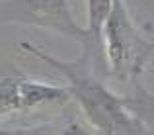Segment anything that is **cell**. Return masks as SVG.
<instances>
[{
    "label": "cell",
    "instance_id": "obj_4",
    "mask_svg": "<svg viewBox=\"0 0 154 135\" xmlns=\"http://www.w3.org/2000/svg\"><path fill=\"white\" fill-rule=\"evenodd\" d=\"M0 24L49 30L80 43V47L86 41V30L72 16L68 0H2Z\"/></svg>",
    "mask_w": 154,
    "mask_h": 135
},
{
    "label": "cell",
    "instance_id": "obj_5",
    "mask_svg": "<svg viewBox=\"0 0 154 135\" xmlns=\"http://www.w3.org/2000/svg\"><path fill=\"white\" fill-rule=\"evenodd\" d=\"M111 10V0H86V41L82 45V53L90 57L96 72L105 76V59L102 43V27Z\"/></svg>",
    "mask_w": 154,
    "mask_h": 135
},
{
    "label": "cell",
    "instance_id": "obj_3",
    "mask_svg": "<svg viewBox=\"0 0 154 135\" xmlns=\"http://www.w3.org/2000/svg\"><path fill=\"white\" fill-rule=\"evenodd\" d=\"M72 100L66 86L43 82L20 69H0V120L60 112Z\"/></svg>",
    "mask_w": 154,
    "mask_h": 135
},
{
    "label": "cell",
    "instance_id": "obj_7",
    "mask_svg": "<svg viewBox=\"0 0 154 135\" xmlns=\"http://www.w3.org/2000/svg\"><path fill=\"white\" fill-rule=\"evenodd\" d=\"M55 131H57V127H53L51 124L0 127V135H55Z\"/></svg>",
    "mask_w": 154,
    "mask_h": 135
},
{
    "label": "cell",
    "instance_id": "obj_1",
    "mask_svg": "<svg viewBox=\"0 0 154 135\" xmlns=\"http://www.w3.org/2000/svg\"><path fill=\"white\" fill-rule=\"evenodd\" d=\"M20 47L64 76L68 92L96 135H150L148 127L127 106L125 98L105 86L103 76L96 72L86 53H82L80 59L64 61L29 41L20 43Z\"/></svg>",
    "mask_w": 154,
    "mask_h": 135
},
{
    "label": "cell",
    "instance_id": "obj_2",
    "mask_svg": "<svg viewBox=\"0 0 154 135\" xmlns=\"http://www.w3.org/2000/svg\"><path fill=\"white\" fill-rule=\"evenodd\" d=\"M102 43L105 75L131 86L140 84V76L154 57V39L140 31L125 0H111L102 27Z\"/></svg>",
    "mask_w": 154,
    "mask_h": 135
},
{
    "label": "cell",
    "instance_id": "obj_8",
    "mask_svg": "<svg viewBox=\"0 0 154 135\" xmlns=\"http://www.w3.org/2000/svg\"><path fill=\"white\" fill-rule=\"evenodd\" d=\"M55 135H96V133L80 120H68L64 125L57 127Z\"/></svg>",
    "mask_w": 154,
    "mask_h": 135
},
{
    "label": "cell",
    "instance_id": "obj_6",
    "mask_svg": "<svg viewBox=\"0 0 154 135\" xmlns=\"http://www.w3.org/2000/svg\"><path fill=\"white\" fill-rule=\"evenodd\" d=\"M127 106L133 110L137 117L148 127L150 135H154V96L148 90H144L140 84L135 86V92L131 96H125Z\"/></svg>",
    "mask_w": 154,
    "mask_h": 135
},
{
    "label": "cell",
    "instance_id": "obj_9",
    "mask_svg": "<svg viewBox=\"0 0 154 135\" xmlns=\"http://www.w3.org/2000/svg\"><path fill=\"white\" fill-rule=\"evenodd\" d=\"M148 92H150V94H152V96H154V86H152L150 90H148Z\"/></svg>",
    "mask_w": 154,
    "mask_h": 135
}]
</instances>
